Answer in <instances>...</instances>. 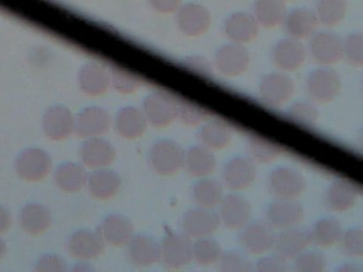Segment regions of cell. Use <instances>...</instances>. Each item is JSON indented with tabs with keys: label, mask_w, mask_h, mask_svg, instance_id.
I'll return each instance as SVG.
<instances>
[{
	"label": "cell",
	"mask_w": 363,
	"mask_h": 272,
	"mask_svg": "<svg viewBox=\"0 0 363 272\" xmlns=\"http://www.w3.org/2000/svg\"><path fill=\"white\" fill-rule=\"evenodd\" d=\"M178 99L173 94L157 91L144 100L143 113L147 123L156 128L169 127L177 119Z\"/></svg>",
	"instance_id": "cell-1"
},
{
	"label": "cell",
	"mask_w": 363,
	"mask_h": 272,
	"mask_svg": "<svg viewBox=\"0 0 363 272\" xmlns=\"http://www.w3.org/2000/svg\"><path fill=\"white\" fill-rule=\"evenodd\" d=\"M184 151L175 140H158L150 149V166L160 176H172L178 174L184 167Z\"/></svg>",
	"instance_id": "cell-2"
},
{
	"label": "cell",
	"mask_w": 363,
	"mask_h": 272,
	"mask_svg": "<svg viewBox=\"0 0 363 272\" xmlns=\"http://www.w3.org/2000/svg\"><path fill=\"white\" fill-rule=\"evenodd\" d=\"M192 248V239L186 234H167L160 244V261L167 269L186 267L193 261Z\"/></svg>",
	"instance_id": "cell-3"
},
{
	"label": "cell",
	"mask_w": 363,
	"mask_h": 272,
	"mask_svg": "<svg viewBox=\"0 0 363 272\" xmlns=\"http://www.w3.org/2000/svg\"><path fill=\"white\" fill-rule=\"evenodd\" d=\"M341 79L331 68H318L307 79V91L314 102L325 104L333 101L341 91Z\"/></svg>",
	"instance_id": "cell-4"
},
{
	"label": "cell",
	"mask_w": 363,
	"mask_h": 272,
	"mask_svg": "<svg viewBox=\"0 0 363 272\" xmlns=\"http://www.w3.org/2000/svg\"><path fill=\"white\" fill-rule=\"evenodd\" d=\"M303 174L290 167H278L269 176V188L277 199L295 200L306 191Z\"/></svg>",
	"instance_id": "cell-5"
},
{
	"label": "cell",
	"mask_w": 363,
	"mask_h": 272,
	"mask_svg": "<svg viewBox=\"0 0 363 272\" xmlns=\"http://www.w3.org/2000/svg\"><path fill=\"white\" fill-rule=\"evenodd\" d=\"M259 97L267 106L278 108L290 100L294 93V82L280 72L265 74L259 83Z\"/></svg>",
	"instance_id": "cell-6"
},
{
	"label": "cell",
	"mask_w": 363,
	"mask_h": 272,
	"mask_svg": "<svg viewBox=\"0 0 363 272\" xmlns=\"http://www.w3.org/2000/svg\"><path fill=\"white\" fill-rule=\"evenodd\" d=\"M239 242L248 254L262 255L273 249L275 233L267 222L254 221L242 227Z\"/></svg>",
	"instance_id": "cell-7"
},
{
	"label": "cell",
	"mask_w": 363,
	"mask_h": 272,
	"mask_svg": "<svg viewBox=\"0 0 363 272\" xmlns=\"http://www.w3.org/2000/svg\"><path fill=\"white\" fill-rule=\"evenodd\" d=\"M220 227L218 215L210 208H191L182 217V233L191 239L207 237L218 231Z\"/></svg>",
	"instance_id": "cell-8"
},
{
	"label": "cell",
	"mask_w": 363,
	"mask_h": 272,
	"mask_svg": "<svg viewBox=\"0 0 363 272\" xmlns=\"http://www.w3.org/2000/svg\"><path fill=\"white\" fill-rule=\"evenodd\" d=\"M303 217L305 210L295 200H276L265 210L267 225L280 231L301 225Z\"/></svg>",
	"instance_id": "cell-9"
},
{
	"label": "cell",
	"mask_w": 363,
	"mask_h": 272,
	"mask_svg": "<svg viewBox=\"0 0 363 272\" xmlns=\"http://www.w3.org/2000/svg\"><path fill=\"white\" fill-rule=\"evenodd\" d=\"M250 55L243 45L227 44L220 47L216 53V68L226 76H238L247 70Z\"/></svg>",
	"instance_id": "cell-10"
},
{
	"label": "cell",
	"mask_w": 363,
	"mask_h": 272,
	"mask_svg": "<svg viewBox=\"0 0 363 272\" xmlns=\"http://www.w3.org/2000/svg\"><path fill=\"white\" fill-rule=\"evenodd\" d=\"M218 205V218L227 229L241 230L250 221L252 206L243 196L238 193L224 196Z\"/></svg>",
	"instance_id": "cell-11"
},
{
	"label": "cell",
	"mask_w": 363,
	"mask_h": 272,
	"mask_svg": "<svg viewBox=\"0 0 363 272\" xmlns=\"http://www.w3.org/2000/svg\"><path fill=\"white\" fill-rule=\"evenodd\" d=\"M257 168L252 159L235 157L225 164L223 181L231 191H240L248 188L256 180Z\"/></svg>",
	"instance_id": "cell-12"
},
{
	"label": "cell",
	"mask_w": 363,
	"mask_h": 272,
	"mask_svg": "<svg viewBox=\"0 0 363 272\" xmlns=\"http://www.w3.org/2000/svg\"><path fill=\"white\" fill-rule=\"evenodd\" d=\"M177 23L182 33L191 38L203 35L211 26V14L199 4H186L177 11Z\"/></svg>",
	"instance_id": "cell-13"
},
{
	"label": "cell",
	"mask_w": 363,
	"mask_h": 272,
	"mask_svg": "<svg viewBox=\"0 0 363 272\" xmlns=\"http://www.w3.org/2000/svg\"><path fill=\"white\" fill-rule=\"evenodd\" d=\"M310 40L311 57L316 63L333 65L343 59V40L330 32L314 33Z\"/></svg>",
	"instance_id": "cell-14"
},
{
	"label": "cell",
	"mask_w": 363,
	"mask_h": 272,
	"mask_svg": "<svg viewBox=\"0 0 363 272\" xmlns=\"http://www.w3.org/2000/svg\"><path fill=\"white\" fill-rule=\"evenodd\" d=\"M52 159L41 149H27L16 159V169L21 178L27 181H40L50 174Z\"/></svg>",
	"instance_id": "cell-15"
},
{
	"label": "cell",
	"mask_w": 363,
	"mask_h": 272,
	"mask_svg": "<svg viewBox=\"0 0 363 272\" xmlns=\"http://www.w3.org/2000/svg\"><path fill=\"white\" fill-rule=\"evenodd\" d=\"M307 57L305 46L299 40L289 38L279 40L272 51V60L278 69L295 72L299 69Z\"/></svg>",
	"instance_id": "cell-16"
},
{
	"label": "cell",
	"mask_w": 363,
	"mask_h": 272,
	"mask_svg": "<svg viewBox=\"0 0 363 272\" xmlns=\"http://www.w3.org/2000/svg\"><path fill=\"white\" fill-rule=\"evenodd\" d=\"M311 242L309 231L294 227L282 230L276 236L273 249L276 254L284 257L286 261H291L303 251L307 250Z\"/></svg>",
	"instance_id": "cell-17"
},
{
	"label": "cell",
	"mask_w": 363,
	"mask_h": 272,
	"mask_svg": "<svg viewBox=\"0 0 363 272\" xmlns=\"http://www.w3.org/2000/svg\"><path fill=\"white\" fill-rule=\"evenodd\" d=\"M110 125L109 113L99 106L84 108L75 119V131L80 137H99L108 132Z\"/></svg>",
	"instance_id": "cell-18"
},
{
	"label": "cell",
	"mask_w": 363,
	"mask_h": 272,
	"mask_svg": "<svg viewBox=\"0 0 363 272\" xmlns=\"http://www.w3.org/2000/svg\"><path fill=\"white\" fill-rule=\"evenodd\" d=\"M258 21L254 15L238 12L230 15L224 23L225 35L235 44L244 45L252 42L259 33Z\"/></svg>",
	"instance_id": "cell-19"
},
{
	"label": "cell",
	"mask_w": 363,
	"mask_h": 272,
	"mask_svg": "<svg viewBox=\"0 0 363 272\" xmlns=\"http://www.w3.org/2000/svg\"><path fill=\"white\" fill-rule=\"evenodd\" d=\"M43 128L46 135L52 140H65L75 130V118L69 108L55 106L44 114Z\"/></svg>",
	"instance_id": "cell-20"
},
{
	"label": "cell",
	"mask_w": 363,
	"mask_h": 272,
	"mask_svg": "<svg viewBox=\"0 0 363 272\" xmlns=\"http://www.w3.org/2000/svg\"><path fill=\"white\" fill-rule=\"evenodd\" d=\"M358 188L350 181L335 180L325 193V204L333 212H345L356 205Z\"/></svg>",
	"instance_id": "cell-21"
},
{
	"label": "cell",
	"mask_w": 363,
	"mask_h": 272,
	"mask_svg": "<svg viewBox=\"0 0 363 272\" xmlns=\"http://www.w3.org/2000/svg\"><path fill=\"white\" fill-rule=\"evenodd\" d=\"M80 157L88 167L104 168L113 163L116 148L111 142L103 138H89L80 149Z\"/></svg>",
	"instance_id": "cell-22"
},
{
	"label": "cell",
	"mask_w": 363,
	"mask_h": 272,
	"mask_svg": "<svg viewBox=\"0 0 363 272\" xmlns=\"http://www.w3.org/2000/svg\"><path fill=\"white\" fill-rule=\"evenodd\" d=\"M318 23L320 21L315 12L308 8H295L284 19L286 33L297 40L311 38L315 33Z\"/></svg>",
	"instance_id": "cell-23"
},
{
	"label": "cell",
	"mask_w": 363,
	"mask_h": 272,
	"mask_svg": "<svg viewBox=\"0 0 363 272\" xmlns=\"http://www.w3.org/2000/svg\"><path fill=\"white\" fill-rule=\"evenodd\" d=\"M128 256L135 266L150 267L160 261V244L150 236H135L128 242Z\"/></svg>",
	"instance_id": "cell-24"
},
{
	"label": "cell",
	"mask_w": 363,
	"mask_h": 272,
	"mask_svg": "<svg viewBox=\"0 0 363 272\" xmlns=\"http://www.w3.org/2000/svg\"><path fill=\"white\" fill-rule=\"evenodd\" d=\"M69 248L74 257L82 259H95L105 251V239L99 233L84 230L72 236Z\"/></svg>",
	"instance_id": "cell-25"
},
{
	"label": "cell",
	"mask_w": 363,
	"mask_h": 272,
	"mask_svg": "<svg viewBox=\"0 0 363 272\" xmlns=\"http://www.w3.org/2000/svg\"><path fill=\"white\" fill-rule=\"evenodd\" d=\"M184 167L190 176L206 178L216 170V159L210 149L201 144L190 147L184 152Z\"/></svg>",
	"instance_id": "cell-26"
},
{
	"label": "cell",
	"mask_w": 363,
	"mask_h": 272,
	"mask_svg": "<svg viewBox=\"0 0 363 272\" xmlns=\"http://www.w3.org/2000/svg\"><path fill=\"white\" fill-rule=\"evenodd\" d=\"M133 225L123 215H110L101 223L99 234L112 246H123L128 244L133 237Z\"/></svg>",
	"instance_id": "cell-27"
},
{
	"label": "cell",
	"mask_w": 363,
	"mask_h": 272,
	"mask_svg": "<svg viewBox=\"0 0 363 272\" xmlns=\"http://www.w3.org/2000/svg\"><path fill=\"white\" fill-rule=\"evenodd\" d=\"M147 119L143 110L135 106H126L118 113L116 127L118 134L127 140L141 137L147 129Z\"/></svg>",
	"instance_id": "cell-28"
},
{
	"label": "cell",
	"mask_w": 363,
	"mask_h": 272,
	"mask_svg": "<svg viewBox=\"0 0 363 272\" xmlns=\"http://www.w3.org/2000/svg\"><path fill=\"white\" fill-rule=\"evenodd\" d=\"M88 186L95 198L107 200L120 191L122 181L113 170L99 168L88 176Z\"/></svg>",
	"instance_id": "cell-29"
},
{
	"label": "cell",
	"mask_w": 363,
	"mask_h": 272,
	"mask_svg": "<svg viewBox=\"0 0 363 272\" xmlns=\"http://www.w3.org/2000/svg\"><path fill=\"white\" fill-rule=\"evenodd\" d=\"M233 133L230 128L222 120H207L199 129L197 140L201 146L210 150H220L230 144Z\"/></svg>",
	"instance_id": "cell-30"
},
{
	"label": "cell",
	"mask_w": 363,
	"mask_h": 272,
	"mask_svg": "<svg viewBox=\"0 0 363 272\" xmlns=\"http://www.w3.org/2000/svg\"><path fill=\"white\" fill-rule=\"evenodd\" d=\"M79 84L84 93L99 96L109 89L110 76L99 64L89 63L79 72Z\"/></svg>",
	"instance_id": "cell-31"
},
{
	"label": "cell",
	"mask_w": 363,
	"mask_h": 272,
	"mask_svg": "<svg viewBox=\"0 0 363 272\" xmlns=\"http://www.w3.org/2000/svg\"><path fill=\"white\" fill-rule=\"evenodd\" d=\"M254 13L259 26L264 28L278 27L284 23L286 17L284 0H256Z\"/></svg>",
	"instance_id": "cell-32"
},
{
	"label": "cell",
	"mask_w": 363,
	"mask_h": 272,
	"mask_svg": "<svg viewBox=\"0 0 363 272\" xmlns=\"http://www.w3.org/2000/svg\"><path fill=\"white\" fill-rule=\"evenodd\" d=\"M224 198V188L218 181L214 178H201L193 187V199L199 208H216Z\"/></svg>",
	"instance_id": "cell-33"
},
{
	"label": "cell",
	"mask_w": 363,
	"mask_h": 272,
	"mask_svg": "<svg viewBox=\"0 0 363 272\" xmlns=\"http://www.w3.org/2000/svg\"><path fill=\"white\" fill-rule=\"evenodd\" d=\"M310 232L311 242L322 248H330L339 242L343 233V227L337 219L325 217L314 223Z\"/></svg>",
	"instance_id": "cell-34"
},
{
	"label": "cell",
	"mask_w": 363,
	"mask_h": 272,
	"mask_svg": "<svg viewBox=\"0 0 363 272\" xmlns=\"http://www.w3.org/2000/svg\"><path fill=\"white\" fill-rule=\"evenodd\" d=\"M21 225L25 231L38 235L50 227L52 214L48 208L41 204H28L21 212Z\"/></svg>",
	"instance_id": "cell-35"
},
{
	"label": "cell",
	"mask_w": 363,
	"mask_h": 272,
	"mask_svg": "<svg viewBox=\"0 0 363 272\" xmlns=\"http://www.w3.org/2000/svg\"><path fill=\"white\" fill-rule=\"evenodd\" d=\"M55 178L57 185L67 193L80 191L88 180L86 170L75 163H65L59 166Z\"/></svg>",
	"instance_id": "cell-36"
},
{
	"label": "cell",
	"mask_w": 363,
	"mask_h": 272,
	"mask_svg": "<svg viewBox=\"0 0 363 272\" xmlns=\"http://www.w3.org/2000/svg\"><path fill=\"white\" fill-rule=\"evenodd\" d=\"M248 150L252 159L260 164L272 163L284 152L280 144L255 134L248 138Z\"/></svg>",
	"instance_id": "cell-37"
},
{
	"label": "cell",
	"mask_w": 363,
	"mask_h": 272,
	"mask_svg": "<svg viewBox=\"0 0 363 272\" xmlns=\"http://www.w3.org/2000/svg\"><path fill=\"white\" fill-rule=\"evenodd\" d=\"M193 259L201 266L218 264L223 254L222 246L218 240L207 236L197 238L193 244Z\"/></svg>",
	"instance_id": "cell-38"
},
{
	"label": "cell",
	"mask_w": 363,
	"mask_h": 272,
	"mask_svg": "<svg viewBox=\"0 0 363 272\" xmlns=\"http://www.w3.org/2000/svg\"><path fill=\"white\" fill-rule=\"evenodd\" d=\"M347 12L346 0H318L315 14L318 21L328 27L339 25Z\"/></svg>",
	"instance_id": "cell-39"
},
{
	"label": "cell",
	"mask_w": 363,
	"mask_h": 272,
	"mask_svg": "<svg viewBox=\"0 0 363 272\" xmlns=\"http://www.w3.org/2000/svg\"><path fill=\"white\" fill-rule=\"evenodd\" d=\"M211 112L195 102L178 99L177 118L186 127H196L209 120Z\"/></svg>",
	"instance_id": "cell-40"
},
{
	"label": "cell",
	"mask_w": 363,
	"mask_h": 272,
	"mask_svg": "<svg viewBox=\"0 0 363 272\" xmlns=\"http://www.w3.org/2000/svg\"><path fill=\"white\" fill-rule=\"evenodd\" d=\"M320 113L318 108L310 102L299 101L290 106L286 118L295 125L303 128H313L318 123Z\"/></svg>",
	"instance_id": "cell-41"
},
{
	"label": "cell",
	"mask_w": 363,
	"mask_h": 272,
	"mask_svg": "<svg viewBox=\"0 0 363 272\" xmlns=\"http://www.w3.org/2000/svg\"><path fill=\"white\" fill-rule=\"evenodd\" d=\"M326 267V256L320 251L305 250L294 259V269L298 272H323Z\"/></svg>",
	"instance_id": "cell-42"
},
{
	"label": "cell",
	"mask_w": 363,
	"mask_h": 272,
	"mask_svg": "<svg viewBox=\"0 0 363 272\" xmlns=\"http://www.w3.org/2000/svg\"><path fill=\"white\" fill-rule=\"evenodd\" d=\"M111 80L114 87L122 94L135 93L142 85L139 76L118 66H112Z\"/></svg>",
	"instance_id": "cell-43"
},
{
	"label": "cell",
	"mask_w": 363,
	"mask_h": 272,
	"mask_svg": "<svg viewBox=\"0 0 363 272\" xmlns=\"http://www.w3.org/2000/svg\"><path fill=\"white\" fill-rule=\"evenodd\" d=\"M218 264V269L223 272H250L254 269L250 259L237 250L223 252Z\"/></svg>",
	"instance_id": "cell-44"
},
{
	"label": "cell",
	"mask_w": 363,
	"mask_h": 272,
	"mask_svg": "<svg viewBox=\"0 0 363 272\" xmlns=\"http://www.w3.org/2000/svg\"><path fill=\"white\" fill-rule=\"evenodd\" d=\"M342 251L348 256L361 257L363 255V230L361 227H350L343 232L339 240Z\"/></svg>",
	"instance_id": "cell-45"
},
{
	"label": "cell",
	"mask_w": 363,
	"mask_h": 272,
	"mask_svg": "<svg viewBox=\"0 0 363 272\" xmlns=\"http://www.w3.org/2000/svg\"><path fill=\"white\" fill-rule=\"evenodd\" d=\"M343 59L356 67L363 65L362 34L352 33L343 40Z\"/></svg>",
	"instance_id": "cell-46"
},
{
	"label": "cell",
	"mask_w": 363,
	"mask_h": 272,
	"mask_svg": "<svg viewBox=\"0 0 363 272\" xmlns=\"http://www.w3.org/2000/svg\"><path fill=\"white\" fill-rule=\"evenodd\" d=\"M182 65L186 70H190V72L205 76V78L213 76V67H212L211 63L206 57H201V55H192V57H186L182 62Z\"/></svg>",
	"instance_id": "cell-47"
},
{
	"label": "cell",
	"mask_w": 363,
	"mask_h": 272,
	"mask_svg": "<svg viewBox=\"0 0 363 272\" xmlns=\"http://www.w3.org/2000/svg\"><path fill=\"white\" fill-rule=\"evenodd\" d=\"M288 269V261L276 253L274 255L261 257L255 267V270L259 272H284Z\"/></svg>",
	"instance_id": "cell-48"
},
{
	"label": "cell",
	"mask_w": 363,
	"mask_h": 272,
	"mask_svg": "<svg viewBox=\"0 0 363 272\" xmlns=\"http://www.w3.org/2000/svg\"><path fill=\"white\" fill-rule=\"evenodd\" d=\"M35 270L39 272H62L67 270V264L58 255L48 254L39 259Z\"/></svg>",
	"instance_id": "cell-49"
},
{
	"label": "cell",
	"mask_w": 363,
	"mask_h": 272,
	"mask_svg": "<svg viewBox=\"0 0 363 272\" xmlns=\"http://www.w3.org/2000/svg\"><path fill=\"white\" fill-rule=\"evenodd\" d=\"M182 0H150V4L157 12L171 14L182 6Z\"/></svg>",
	"instance_id": "cell-50"
},
{
	"label": "cell",
	"mask_w": 363,
	"mask_h": 272,
	"mask_svg": "<svg viewBox=\"0 0 363 272\" xmlns=\"http://www.w3.org/2000/svg\"><path fill=\"white\" fill-rule=\"evenodd\" d=\"M11 225V215L9 210L0 205V233L7 231Z\"/></svg>",
	"instance_id": "cell-51"
},
{
	"label": "cell",
	"mask_w": 363,
	"mask_h": 272,
	"mask_svg": "<svg viewBox=\"0 0 363 272\" xmlns=\"http://www.w3.org/2000/svg\"><path fill=\"white\" fill-rule=\"evenodd\" d=\"M337 270L341 272H361L360 268L356 267V266L352 265V264L343 265L342 267L337 268Z\"/></svg>",
	"instance_id": "cell-52"
},
{
	"label": "cell",
	"mask_w": 363,
	"mask_h": 272,
	"mask_svg": "<svg viewBox=\"0 0 363 272\" xmlns=\"http://www.w3.org/2000/svg\"><path fill=\"white\" fill-rule=\"evenodd\" d=\"M6 251H7V244L0 238V259H3L4 255L6 254Z\"/></svg>",
	"instance_id": "cell-53"
}]
</instances>
